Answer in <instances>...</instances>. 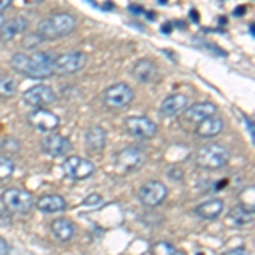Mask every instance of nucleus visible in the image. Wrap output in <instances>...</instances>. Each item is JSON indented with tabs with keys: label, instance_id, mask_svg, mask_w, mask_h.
<instances>
[{
	"label": "nucleus",
	"instance_id": "5701e85b",
	"mask_svg": "<svg viewBox=\"0 0 255 255\" xmlns=\"http://www.w3.org/2000/svg\"><path fill=\"white\" fill-rule=\"evenodd\" d=\"M228 220L237 226H245L254 221V208L245 206V204H238V206L232 208L228 213Z\"/></svg>",
	"mask_w": 255,
	"mask_h": 255
},
{
	"label": "nucleus",
	"instance_id": "f03ea898",
	"mask_svg": "<svg viewBox=\"0 0 255 255\" xmlns=\"http://www.w3.org/2000/svg\"><path fill=\"white\" fill-rule=\"evenodd\" d=\"M77 27V19L68 12H56L48 15L38 24V34L43 39H58L65 38Z\"/></svg>",
	"mask_w": 255,
	"mask_h": 255
},
{
	"label": "nucleus",
	"instance_id": "aec40b11",
	"mask_svg": "<svg viewBox=\"0 0 255 255\" xmlns=\"http://www.w3.org/2000/svg\"><path fill=\"white\" fill-rule=\"evenodd\" d=\"M51 233L56 240L60 242H70L77 233V226L73 221H70L68 218H58L51 223Z\"/></svg>",
	"mask_w": 255,
	"mask_h": 255
},
{
	"label": "nucleus",
	"instance_id": "6ab92c4d",
	"mask_svg": "<svg viewBox=\"0 0 255 255\" xmlns=\"http://www.w3.org/2000/svg\"><path fill=\"white\" fill-rule=\"evenodd\" d=\"M223 209H225L223 199L215 197V199H208V201H204V203H201L199 206L194 209V213L201 218V220L211 221V220L220 218L221 213H223Z\"/></svg>",
	"mask_w": 255,
	"mask_h": 255
},
{
	"label": "nucleus",
	"instance_id": "ddd939ff",
	"mask_svg": "<svg viewBox=\"0 0 255 255\" xmlns=\"http://www.w3.org/2000/svg\"><path fill=\"white\" fill-rule=\"evenodd\" d=\"M43 151L49 157H65L72 151V141L67 136H61V134H48L46 138L41 143Z\"/></svg>",
	"mask_w": 255,
	"mask_h": 255
},
{
	"label": "nucleus",
	"instance_id": "6e6552de",
	"mask_svg": "<svg viewBox=\"0 0 255 255\" xmlns=\"http://www.w3.org/2000/svg\"><path fill=\"white\" fill-rule=\"evenodd\" d=\"M167 194H168V189L163 182H160V180H148V182H145L139 187L138 199L143 206L155 208L160 206L167 199Z\"/></svg>",
	"mask_w": 255,
	"mask_h": 255
},
{
	"label": "nucleus",
	"instance_id": "393cba45",
	"mask_svg": "<svg viewBox=\"0 0 255 255\" xmlns=\"http://www.w3.org/2000/svg\"><path fill=\"white\" fill-rule=\"evenodd\" d=\"M14 170H15V163L9 157H5V155H0V182L9 180L12 174H14Z\"/></svg>",
	"mask_w": 255,
	"mask_h": 255
},
{
	"label": "nucleus",
	"instance_id": "1a4fd4ad",
	"mask_svg": "<svg viewBox=\"0 0 255 255\" xmlns=\"http://www.w3.org/2000/svg\"><path fill=\"white\" fill-rule=\"evenodd\" d=\"M22 101L34 109H46L48 106L56 102V92L49 87V85L39 84V85H34V87L27 89L22 96Z\"/></svg>",
	"mask_w": 255,
	"mask_h": 255
},
{
	"label": "nucleus",
	"instance_id": "c756f323",
	"mask_svg": "<svg viewBox=\"0 0 255 255\" xmlns=\"http://www.w3.org/2000/svg\"><path fill=\"white\" fill-rule=\"evenodd\" d=\"M9 252H10V249H9V245H7V242L0 237V255H9Z\"/></svg>",
	"mask_w": 255,
	"mask_h": 255
},
{
	"label": "nucleus",
	"instance_id": "7ed1b4c3",
	"mask_svg": "<svg viewBox=\"0 0 255 255\" xmlns=\"http://www.w3.org/2000/svg\"><path fill=\"white\" fill-rule=\"evenodd\" d=\"M228 162L230 151L220 143H206L196 153V163L201 168H208V170H220L228 165Z\"/></svg>",
	"mask_w": 255,
	"mask_h": 255
},
{
	"label": "nucleus",
	"instance_id": "f8f14e48",
	"mask_svg": "<svg viewBox=\"0 0 255 255\" xmlns=\"http://www.w3.org/2000/svg\"><path fill=\"white\" fill-rule=\"evenodd\" d=\"M29 125L41 133H51L60 126V118L48 109H34L27 118Z\"/></svg>",
	"mask_w": 255,
	"mask_h": 255
},
{
	"label": "nucleus",
	"instance_id": "9b49d317",
	"mask_svg": "<svg viewBox=\"0 0 255 255\" xmlns=\"http://www.w3.org/2000/svg\"><path fill=\"white\" fill-rule=\"evenodd\" d=\"M146 155L141 148L138 146H126L116 155V165L125 172L138 170L145 165Z\"/></svg>",
	"mask_w": 255,
	"mask_h": 255
},
{
	"label": "nucleus",
	"instance_id": "c85d7f7f",
	"mask_svg": "<svg viewBox=\"0 0 255 255\" xmlns=\"http://www.w3.org/2000/svg\"><path fill=\"white\" fill-rule=\"evenodd\" d=\"M223 255H250V252L245 249V247H238V249L228 250V252H225Z\"/></svg>",
	"mask_w": 255,
	"mask_h": 255
},
{
	"label": "nucleus",
	"instance_id": "f257e3e1",
	"mask_svg": "<svg viewBox=\"0 0 255 255\" xmlns=\"http://www.w3.org/2000/svg\"><path fill=\"white\" fill-rule=\"evenodd\" d=\"M55 55L49 51H39L26 55V53H15L10 58V67L20 75L27 79H48L55 73L53 70Z\"/></svg>",
	"mask_w": 255,
	"mask_h": 255
},
{
	"label": "nucleus",
	"instance_id": "9d476101",
	"mask_svg": "<svg viewBox=\"0 0 255 255\" xmlns=\"http://www.w3.org/2000/svg\"><path fill=\"white\" fill-rule=\"evenodd\" d=\"M128 134L139 139H150L157 134V125L148 116H131L125 121Z\"/></svg>",
	"mask_w": 255,
	"mask_h": 255
},
{
	"label": "nucleus",
	"instance_id": "2f4dec72",
	"mask_svg": "<svg viewBox=\"0 0 255 255\" xmlns=\"http://www.w3.org/2000/svg\"><path fill=\"white\" fill-rule=\"evenodd\" d=\"M3 22H5V19H3V15H2V14H0V29H2Z\"/></svg>",
	"mask_w": 255,
	"mask_h": 255
},
{
	"label": "nucleus",
	"instance_id": "2eb2a0df",
	"mask_svg": "<svg viewBox=\"0 0 255 255\" xmlns=\"http://www.w3.org/2000/svg\"><path fill=\"white\" fill-rule=\"evenodd\" d=\"M131 73H133L134 80H138L139 84H151V82H155L158 77V67L155 61L143 58L134 63Z\"/></svg>",
	"mask_w": 255,
	"mask_h": 255
},
{
	"label": "nucleus",
	"instance_id": "b1692460",
	"mask_svg": "<svg viewBox=\"0 0 255 255\" xmlns=\"http://www.w3.org/2000/svg\"><path fill=\"white\" fill-rule=\"evenodd\" d=\"M17 94V80L10 75H0V99H9Z\"/></svg>",
	"mask_w": 255,
	"mask_h": 255
},
{
	"label": "nucleus",
	"instance_id": "f3484780",
	"mask_svg": "<svg viewBox=\"0 0 255 255\" xmlns=\"http://www.w3.org/2000/svg\"><path fill=\"white\" fill-rule=\"evenodd\" d=\"M29 27V20L22 15H17V17L5 20L0 29V43H7V41L15 39L19 34H22L24 31Z\"/></svg>",
	"mask_w": 255,
	"mask_h": 255
},
{
	"label": "nucleus",
	"instance_id": "20e7f679",
	"mask_svg": "<svg viewBox=\"0 0 255 255\" xmlns=\"http://www.w3.org/2000/svg\"><path fill=\"white\" fill-rule=\"evenodd\" d=\"M0 199H2L3 208L10 213H15V215H27L34 208V199H32L31 192L24 191V189H5L2 192V196H0Z\"/></svg>",
	"mask_w": 255,
	"mask_h": 255
},
{
	"label": "nucleus",
	"instance_id": "a878e982",
	"mask_svg": "<svg viewBox=\"0 0 255 255\" xmlns=\"http://www.w3.org/2000/svg\"><path fill=\"white\" fill-rule=\"evenodd\" d=\"M153 255H187L182 250H177L172 244H167V242H158L157 245L153 247Z\"/></svg>",
	"mask_w": 255,
	"mask_h": 255
},
{
	"label": "nucleus",
	"instance_id": "39448f33",
	"mask_svg": "<svg viewBox=\"0 0 255 255\" xmlns=\"http://www.w3.org/2000/svg\"><path fill=\"white\" fill-rule=\"evenodd\" d=\"M133 99L134 90L125 82H118V84L111 85L102 92V102L109 109H125L133 102Z\"/></svg>",
	"mask_w": 255,
	"mask_h": 255
},
{
	"label": "nucleus",
	"instance_id": "0eeeda50",
	"mask_svg": "<svg viewBox=\"0 0 255 255\" xmlns=\"http://www.w3.org/2000/svg\"><path fill=\"white\" fill-rule=\"evenodd\" d=\"M85 65H87V55L84 51H67L55 56L53 70L60 75H72L80 72Z\"/></svg>",
	"mask_w": 255,
	"mask_h": 255
},
{
	"label": "nucleus",
	"instance_id": "423d86ee",
	"mask_svg": "<svg viewBox=\"0 0 255 255\" xmlns=\"http://www.w3.org/2000/svg\"><path fill=\"white\" fill-rule=\"evenodd\" d=\"M63 174L70 180H85L96 172V165L90 162L89 158L77 157V155H70L61 163Z\"/></svg>",
	"mask_w": 255,
	"mask_h": 255
},
{
	"label": "nucleus",
	"instance_id": "a211bd4d",
	"mask_svg": "<svg viewBox=\"0 0 255 255\" xmlns=\"http://www.w3.org/2000/svg\"><path fill=\"white\" fill-rule=\"evenodd\" d=\"M106 138H108V134H106V129L102 126H92L89 128L87 131H85V146L89 148V151H92V153H99V151L104 150L106 146Z\"/></svg>",
	"mask_w": 255,
	"mask_h": 255
},
{
	"label": "nucleus",
	"instance_id": "7c9ffc66",
	"mask_svg": "<svg viewBox=\"0 0 255 255\" xmlns=\"http://www.w3.org/2000/svg\"><path fill=\"white\" fill-rule=\"evenodd\" d=\"M10 7V0H0V14Z\"/></svg>",
	"mask_w": 255,
	"mask_h": 255
},
{
	"label": "nucleus",
	"instance_id": "cd10ccee",
	"mask_svg": "<svg viewBox=\"0 0 255 255\" xmlns=\"http://www.w3.org/2000/svg\"><path fill=\"white\" fill-rule=\"evenodd\" d=\"M43 38L38 34V32H34V34H31V36H27V38H24L22 41V46L26 48V49H32V48H36V46H39L41 43H43Z\"/></svg>",
	"mask_w": 255,
	"mask_h": 255
},
{
	"label": "nucleus",
	"instance_id": "4468645a",
	"mask_svg": "<svg viewBox=\"0 0 255 255\" xmlns=\"http://www.w3.org/2000/svg\"><path fill=\"white\" fill-rule=\"evenodd\" d=\"M189 106V99L184 94H172L167 96L160 104V114L163 118H175L182 114Z\"/></svg>",
	"mask_w": 255,
	"mask_h": 255
},
{
	"label": "nucleus",
	"instance_id": "bb28decb",
	"mask_svg": "<svg viewBox=\"0 0 255 255\" xmlns=\"http://www.w3.org/2000/svg\"><path fill=\"white\" fill-rule=\"evenodd\" d=\"M102 204V196L99 194V192H92L90 196H87L84 199V203H82V206L84 208H97Z\"/></svg>",
	"mask_w": 255,
	"mask_h": 255
},
{
	"label": "nucleus",
	"instance_id": "412c9836",
	"mask_svg": "<svg viewBox=\"0 0 255 255\" xmlns=\"http://www.w3.org/2000/svg\"><path fill=\"white\" fill-rule=\"evenodd\" d=\"M36 208H38L41 213L53 215V213L65 211V209H67V201L60 194H48V196L39 197L38 203H36Z\"/></svg>",
	"mask_w": 255,
	"mask_h": 255
},
{
	"label": "nucleus",
	"instance_id": "4be33fe9",
	"mask_svg": "<svg viewBox=\"0 0 255 255\" xmlns=\"http://www.w3.org/2000/svg\"><path fill=\"white\" fill-rule=\"evenodd\" d=\"M225 128V123L221 118L218 116H211V118H206L204 121H201L199 125H196V134L201 138H213V136H218V134L223 131Z\"/></svg>",
	"mask_w": 255,
	"mask_h": 255
},
{
	"label": "nucleus",
	"instance_id": "dca6fc26",
	"mask_svg": "<svg viewBox=\"0 0 255 255\" xmlns=\"http://www.w3.org/2000/svg\"><path fill=\"white\" fill-rule=\"evenodd\" d=\"M216 104L213 102H197V104L191 106L184 111V118L189 123H194V125H199L201 121H204L206 118L216 116Z\"/></svg>",
	"mask_w": 255,
	"mask_h": 255
}]
</instances>
